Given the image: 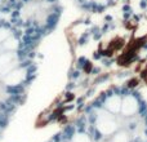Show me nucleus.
Masks as SVG:
<instances>
[{
	"mask_svg": "<svg viewBox=\"0 0 147 142\" xmlns=\"http://www.w3.org/2000/svg\"><path fill=\"white\" fill-rule=\"evenodd\" d=\"M121 102H123L121 94L119 93L109 94V96H106L105 101L102 102V109L109 111L112 115H117L120 114V110H121Z\"/></svg>",
	"mask_w": 147,
	"mask_h": 142,
	"instance_id": "4",
	"label": "nucleus"
},
{
	"mask_svg": "<svg viewBox=\"0 0 147 142\" xmlns=\"http://www.w3.org/2000/svg\"><path fill=\"white\" fill-rule=\"evenodd\" d=\"M1 52H3V51H1V47H0V54H1Z\"/></svg>",
	"mask_w": 147,
	"mask_h": 142,
	"instance_id": "9",
	"label": "nucleus"
},
{
	"mask_svg": "<svg viewBox=\"0 0 147 142\" xmlns=\"http://www.w3.org/2000/svg\"><path fill=\"white\" fill-rule=\"evenodd\" d=\"M140 107H141V101L137 94H134V93L124 94V96H123L120 114L124 118L129 119V118L136 116V115L140 112Z\"/></svg>",
	"mask_w": 147,
	"mask_h": 142,
	"instance_id": "2",
	"label": "nucleus"
},
{
	"mask_svg": "<svg viewBox=\"0 0 147 142\" xmlns=\"http://www.w3.org/2000/svg\"><path fill=\"white\" fill-rule=\"evenodd\" d=\"M18 65H21V62L17 56V52H1L0 54V80H3V78Z\"/></svg>",
	"mask_w": 147,
	"mask_h": 142,
	"instance_id": "3",
	"label": "nucleus"
},
{
	"mask_svg": "<svg viewBox=\"0 0 147 142\" xmlns=\"http://www.w3.org/2000/svg\"><path fill=\"white\" fill-rule=\"evenodd\" d=\"M111 142H130V136L128 131H117L111 136Z\"/></svg>",
	"mask_w": 147,
	"mask_h": 142,
	"instance_id": "6",
	"label": "nucleus"
},
{
	"mask_svg": "<svg viewBox=\"0 0 147 142\" xmlns=\"http://www.w3.org/2000/svg\"><path fill=\"white\" fill-rule=\"evenodd\" d=\"M0 47H1L3 52H17L21 48V40L16 35H12L4 43L0 44Z\"/></svg>",
	"mask_w": 147,
	"mask_h": 142,
	"instance_id": "5",
	"label": "nucleus"
},
{
	"mask_svg": "<svg viewBox=\"0 0 147 142\" xmlns=\"http://www.w3.org/2000/svg\"><path fill=\"white\" fill-rule=\"evenodd\" d=\"M90 124H93L103 137L110 136L111 137L115 132L119 131V123L116 120V116L110 114L106 110H102L99 112H93L90 115Z\"/></svg>",
	"mask_w": 147,
	"mask_h": 142,
	"instance_id": "1",
	"label": "nucleus"
},
{
	"mask_svg": "<svg viewBox=\"0 0 147 142\" xmlns=\"http://www.w3.org/2000/svg\"><path fill=\"white\" fill-rule=\"evenodd\" d=\"M61 142H65V141H61Z\"/></svg>",
	"mask_w": 147,
	"mask_h": 142,
	"instance_id": "10",
	"label": "nucleus"
},
{
	"mask_svg": "<svg viewBox=\"0 0 147 142\" xmlns=\"http://www.w3.org/2000/svg\"><path fill=\"white\" fill-rule=\"evenodd\" d=\"M12 35H13L12 30H10L9 27H7V26H0V44L4 43V41Z\"/></svg>",
	"mask_w": 147,
	"mask_h": 142,
	"instance_id": "8",
	"label": "nucleus"
},
{
	"mask_svg": "<svg viewBox=\"0 0 147 142\" xmlns=\"http://www.w3.org/2000/svg\"><path fill=\"white\" fill-rule=\"evenodd\" d=\"M70 142H92V138L86 132H76Z\"/></svg>",
	"mask_w": 147,
	"mask_h": 142,
	"instance_id": "7",
	"label": "nucleus"
}]
</instances>
